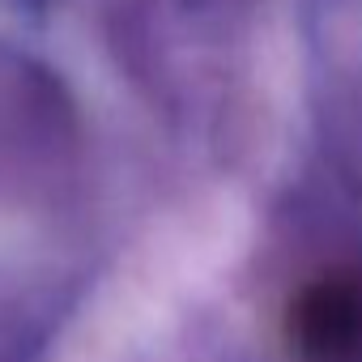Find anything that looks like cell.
I'll list each match as a JSON object with an SVG mask.
<instances>
[{
    "label": "cell",
    "instance_id": "1",
    "mask_svg": "<svg viewBox=\"0 0 362 362\" xmlns=\"http://www.w3.org/2000/svg\"><path fill=\"white\" fill-rule=\"evenodd\" d=\"M294 328L303 349L320 354L324 362L362 358V281L324 277L311 286L294 307Z\"/></svg>",
    "mask_w": 362,
    "mask_h": 362
}]
</instances>
